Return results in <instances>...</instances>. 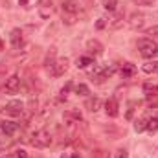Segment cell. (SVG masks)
<instances>
[{
	"label": "cell",
	"mask_w": 158,
	"mask_h": 158,
	"mask_svg": "<svg viewBox=\"0 0 158 158\" xmlns=\"http://www.w3.org/2000/svg\"><path fill=\"white\" fill-rule=\"evenodd\" d=\"M138 50H140V55L145 57V59H153L158 55V44L156 40L149 39V37H143V39H138Z\"/></svg>",
	"instance_id": "6da1fadb"
},
{
	"label": "cell",
	"mask_w": 158,
	"mask_h": 158,
	"mask_svg": "<svg viewBox=\"0 0 158 158\" xmlns=\"http://www.w3.org/2000/svg\"><path fill=\"white\" fill-rule=\"evenodd\" d=\"M30 143H31L33 147H37V149H46V147L52 143V134H50L46 129H39V131H35V132L31 134Z\"/></svg>",
	"instance_id": "7a4b0ae2"
},
{
	"label": "cell",
	"mask_w": 158,
	"mask_h": 158,
	"mask_svg": "<svg viewBox=\"0 0 158 158\" xmlns=\"http://www.w3.org/2000/svg\"><path fill=\"white\" fill-rule=\"evenodd\" d=\"M68 66H70V61H68L66 57H59V59H55V63L48 68V72H50L53 77H61V76L66 74Z\"/></svg>",
	"instance_id": "3957f363"
},
{
	"label": "cell",
	"mask_w": 158,
	"mask_h": 158,
	"mask_svg": "<svg viewBox=\"0 0 158 158\" xmlns=\"http://www.w3.org/2000/svg\"><path fill=\"white\" fill-rule=\"evenodd\" d=\"M24 107H26L24 101H20V99H11V101L6 103L4 110H6V114H9V116H13V118H19V116L24 114Z\"/></svg>",
	"instance_id": "277c9868"
},
{
	"label": "cell",
	"mask_w": 158,
	"mask_h": 158,
	"mask_svg": "<svg viewBox=\"0 0 158 158\" xmlns=\"http://www.w3.org/2000/svg\"><path fill=\"white\" fill-rule=\"evenodd\" d=\"M53 0H39L37 2V11L42 19H50L53 15Z\"/></svg>",
	"instance_id": "5b68a950"
},
{
	"label": "cell",
	"mask_w": 158,
	"mask_h": 158,
	"mask_svg": "<svg viewBox=\"0 0 158 158\" xmlns=\"http://www.w3.org/2000/svg\"><path fill=\"white\" fill-rule=\"evenodd\" d=\"M9 40H11V46H13L15 50H22V48L26 46V39H24V33H22V30H19V28L11 30Z\"/></svg>",
	"instance_id": "8992f818"
},
{
	"label": "cell",
	"mask_w": 158,
	"mask_h": 158,
	"mask_svg": "<svg viewBox=\"0 0 158 158\" xmlns=\"http://www.w3.org/2000/svg\"><path fill=\"white\" fill-rule=\"evenodd\" d=\"M63 13L79 15L81 13V2L79 0H63Z\"/></svg>",
	"instance_id": "52a82bcc"
},
{
	"label": "cell",
	"mask_w": 158,
	"mask_h": 158,
	"mask_svg": "<svg viewBox=\"0 0 158 158\" xmlns=\"http://www.w3.org/2000/svg\"><path fill=\"white\" fill-rule=\"evenodd\" d=\"M4 88H6V92H7V94H17V90L20 88V77H19L17 74L9 76V77L6 79Z\"/></svg>",
	"instance_id": "ba28073f"
},
{
	"label": "cell",
	"mask_w": 158,
	"mask_h": 158,
	"mask_svg": "<svg viewBox=\"0 0 158 158\" xmlns=\"http://www.w3.org/2000/svg\"><path fill=\"white\" fill-rule=\"evenodd\" d=\"M0 129H2L4 134H7V136H15V134L20 131V125H19L17 121H2V123H0Z\"/></svg>",
	"instance_id": "9c48e42d"
},
{
	"label": "cell",
	"mask_w": 158,
	"mask_h": 158,
	"mask_svg": "<svg viewBox=\"0 0 158 158\" xmlns=\"http://www.w3.org/2000/svg\"><path fill=\"white\" fill-rule=\"evenodd\" d=\"M105 112H107V116H110V118H116L119 114V105L114 98H110V99L105 101Z\"/></svg>",
	"instance_id": "30bf717a"
},
{
	"label": "cell",
	"mask_w": 158,
	"mask_h": 158,
	"mask_svg": "<svg viewBox=\"0 0 158 158\" xmlns=\"http://www.w3.org/2000/svg\"><path fill=\"white\" fill-rule=\"evenodd\" d=\"M86 50H88L90 53H94V55H101L103 50H105V46H103L98 39H90L86 42Z\"/></svg>",
	"instance_id": "8fae6325"
},
{
	"label": "cell",
	"mask_w": 158,
	"mask_h": 158,
	"mask_svg": "<svg viewBox=\"0 0 158 158\" xmlns=\"http://www.w3.org/2000/svg\"><path fill=\"white\" fill-rule=\"evenodd\" d=\"M143 22H145V17H143L142 13H132V15H131V20H129V26H131L132 30H140V28L143 26Z\"/></svg>",
	"instance_id": "7c38bea8"
},
{
	"label": "cell",
	"mask_w": 158,
	"mask_h": 158,
	"mask_svg": "<svg viewBox=\"0 0 158 158\" xmlns=\"http://www.w3.org/2000/svg\"><path fill=\"white\" fill-rule=\"evenodd\" d=\"M13 145H15L13 136H7V134H2L0 136V153H7Z\"/></svg>",
	"instance_id": "4fadbf2b"
},
{
	"label": "cell",
	"mask_w": 158,
	"mask_h": 158,
	"mask_svg": "<svg viewBox=\"0 0 158 158\" xmlns=\"http://www.w3.org/2000/svg\"><path fill=\"white\" fill-rule=\"evenodd\" d=\"M119 72H121L123 77H132V76L136 74V66H134L132 63H123L121 68H119Z\"/></svg>",
	"instance_id": "5bb4252c"
},
{
	"label": "cell",
	"mask_w": 158,
	"mask_h": 158,
	"mask_svg": "<svg viewBox=\"0 0 158 158\" xmlns=\"http://www.w3.org/2000/svg\"><path fill=\"white\" fill-rule=\"evenodd\" d=\"M123 26V13H116L110 20H109V28L110 30H119Z\"/></svg>",
	"instance_id": "9a60e30c"
},
{
	"label": "cell",
	"mask_w": 158,
	"mask_h": 158,
	"mask_svg": "<svg viewBox=\"0 0 158 158\" xmlns=\"http://www.w3.org/2000/svg\"><path fill=\"white\" fill-rule=\"evenodd\" d=\"M142 72H145V74H158V61H147L145 64H142Z\"/></svg>",
	"instance_id": "2e32d148"
},
{
	"label": "cell",
	"mask_w": 158,
	"mask_h": 158,
	"mask_svg": "<svg viewBox=\"0 0 158 158\" xmlns=\"http://www.w3.org/2000/svg\"><path fill=\"white\" fill-rule=\"evenodd\" d=\"M90 64H94V59H92L90 55L77 57V61H76V66H77V68H88Z\"/></svg>",
	"instance_id": "e0dca14e"
},
{
	"label": "cell",
	"mask_w": 158,
	"mask_h": 158,
	"mask_svg": "<svg viewBox=\"0 0 158 158\" xmlns=\"http://www.w3.org/2000/svg\"><path fill=\"white\" fill-rule=\"evenodd\" d=\"M64 118L66 119H74L76 123H79V121L83 119V116H81V112H79L77 109H70V110L64 112Z\"/></svg>",
	"instance_id": "ac0fdd59"
},
{
	"label": "cell",
	"mask_w": 158,
	"mask_h": 158,
	"mask_svg": "<svg viewBox=\"0 0 158 158\" xmlns=\"http://www.w3.org/2000/svg\"><path fill=\"white\" fill-rule=\"evenodd\" d=\"M86 107H88V110H92V112H96V110H99V107H101V99H99V98H94V99H88V101H86Z\"/></svg>",
	"instance_id": "d6986e66"
},
{
	"label": "cell",
	"mask_w": 158,
	"mask_h": 158,
	"mask_svg": "<svg viewBox=\"0 0 158 158\" xmlns=\"http://www.w3.org/2000/svg\"><path fill=\"white\" fill-rule=\"evenodd\" d=\"M147 129V118H140L134 121V131L136 132H143Z\"/></svg>",
	"instance_id": "ffe728a7"
},
{
	"label": "cell",
	"mask_w": 158,
	"mask_h": 158,
	"mask_svg": "<svg viewBox=\"0 0 158 158\" xmlns=\"http://www.w3.org/2000/svg\"><path fill=\"white\" fill-rule=\"evenodd\" d=\"M143 92L149 96V94H158V83H145L143 85Z\"/></svg>",
	"instance_id": "44dd1931"
},
{
	"label": "cell",
	"mask_w": 158,
	"mask_h": 158,
	"mask_svg": "<svg viewBox=\"0 0 158 158\" xmlns=\"http://www.w3.org/2000/svg\"><path fill=\"white\" fill-rule=\"evenodd\" d=\"M145 131H149V132H156L158 131V118H149L147 119V129Z\"/></svg>",
	"instance_id": "7402d4cb"
},
{
	"label": "cell",
	"mask_w": 158,
	"mask_h": 158,
	"mask_svg": "<svg viewBox=\"0 0 158 158\" xmlns=\"http://www.w3.org/2000/svg\"><path fill=\"white\" fill-rule=\"evenodd\" d=\"M63 22H64L66 26H72V24H76V22H77V15H68V13H63Z\"/></svg>",
	"instance_id": "603a6c76"
},
{
	"label": "cell",
	"mask_w": 158,
	"mask_h": 158,
	"mask_svg": "<svg viewBox=\"0 0 158 158\" xmlns=\"http://www.w3.org/2000/svg\"><path fill=\"white\" fill-rule=\"evenodd\" d=\"M145 35H147L149 39L156 40V39H158V24H156V26H151V28H147V30H145Z\"/></svg>",
	"instance_id": "cb8c5ba5"
},
{
	"label": "cell",
	"mask_w": 158,
	"mask_h": 158,
	"mask_svg": "<svg viewBox=\"0 0 158 158\" xmlns=\"http://www.w3.org/2000/svg\"><path fill=\"white\" fill-rule=\"evenodd\" d=\"M76 94H77V96H88V94H90V90H88V86H86V85L79 83V85H76Z\"/></svg>",
	"instance_id": "d4e9b609"
},
{
	"label": "cell",
	"mask_w": 158,
	"mask_h": 158,
	"mask_svg": "<svg viewBox=\"0 0 158 158\" xmlns=\"http://www.w3.org/2000/svg\"><path fill=\"white\" fill-rule=\"evenodd\" d=\"M103 7H105L107 11H116L118 0H103Z\"/></svg>",
	"instance_id": "484cf974"
},
{
	"label": "cell",
	"mask_w": 158,
	"mask_h": 158,
	"mask_svg": "<svg viewBox=\"0 0 158 158\" xmlns=\"http://www.w3.org/2000/svg\"><path fill=\"white\" fill-rule=\"evenodd\" d=\"M147 105L149 107H158V94H149L147 96Z\"/></svg>",
	"instance_id": "4316f807"
},
{
	"label": "cell",
	"mask_w": 158,
	"mask_h": 158,
	"mask_svg": "<svg viewBox=\"0 0 158 158\" xmlns=\"http://www.w3.org/2000/svg\"><path fill=\"white\" fill-rule=\"evenodd\" d=\"M140 103L138 101H129V110H127V119H132V112H134V107H138Z\"/></svg>",
	"instance_id": "83f0119b"
},
{
	"label": "cell",
	"mask_w": 158,
	"mask_h": 158,
	"mask_svg": "<svg viewBox=\"0 0 158 158\" xmlns=\"http://www.w3.org/2000/svg\"><path fill=\"white\" fill-rule=\"evenodd\" d=\"M9 158H28V153H26L24 149H17V151H15Z\"/></svg>",
	"instance_id": "f1b7e54d"
},
{
	"label": "cell",
	"mask_w": 158,
	"mask_h": 158,
	"mask_svg": "<svg viewBox=\"0 0 158 158\" xmlns=\"http://www.w3.org/2000/svg\"><path fill=\"white\" fill-rule=\"evenodd\" d=\"M70 88H72V83H66V85L61 88V98H66V96H68V92H70Z\"/></svg>",
	"instance_id": "f546056e"
},
{
	"label": "cell",
	"mask_w": 158,
	"mask_h": 158,
	"mask_svg": "<svg viewBox=\"0 0 158 158\" xmlns=\"http://www.w3.org/2000/svg\"><path fill=\"white\" fill-rule=\"evenodd\" d=\"M116 158H129V151H127V149H123V147L118 149V151H116Z\"/></svg>",
	"instance_id": "4dcf8cb0"
},
{
	"label": "cell",
	"mask_w": 158,
	"mask_h": 158,
	"mask_svg": "<svg viewBox=\"0 0 158 158\" xmlns=\"http://www.w3.org/2000/svg\"><path fill=\"white\" fill-rule=\"evenodd\" d=\"M105 26H107V20H105L103 17H101V19H98V22H96V28H98V30H103Z\"/></svg>",
	"instance_id": "1f68e13d"
},
{
	"label": "cell",
	"mask_w": 158,
	"mask_h": 158,
	"mask_svg": "<svg viewBox=\"0 0 158 158\" xmlns=\"http://www.w3.org/2000/svg\"><path fill=\"white\" fill-rule=\"evenodd\" d=\"M136 4H140V6H153L156 0H134Z\"/></svg>",
	"instance_id": "d6a6232c"
},
{
	"label": "cell",
	"mask_w": 158,
	"mask_h": 158,
	"mask_svg": "<svg viewBox=\"0 0 158 158\" xmlns=\"http://www.w3.org/2000/svg\"><path fill=\"white\" fill-rule=\"evenodd\" d=\"M68 158H83L79 153H68Z\"/></svg>",
	"instance_id": "836d02e7"
},
{
	"label": "cell",
	"mask_w": 158,
	"mask_h": 158,
	"mask_svg": "<svg viewBox=\"0 0 158 158\" xmlns=\"http://www.w3.org/2000/svg\"><path fill=\"white\" fill-rule=\"evenodd\" d=\"M28 2H30V0H19V4H20V6H24V7L28 6Z\"/></svg>",
	"instance_id": "e575fe53"
},
{
	"label": "cell",
	"mask_w": 158,
	"mask_h": 158,
	"mask_svg": "<svg viewBox=\"0 0 158 158\" xmlns=\"http://www.w3.org/2000/svg\"><path fill=\"white\" fill-rule=\"evenodd\" d=\"M0 50H2V40H0Z\"/></svg>",
	"instance_id": "d590c367"
},
{
	"label": "cell",
	"mask_w": 158,
	"mask_h": 158,
	"mask_svg": "<svg viewBox=\"0 0 158 158\" xmlns=\"http://www.w3.org/2000/svg\"><path fill=\"white\" fill-rule=\"evenodd\" d=\"M0 110H2V107H0Z\"/></svg>",
	"instance_id": "8d00e7d4"
}]
</instances>
